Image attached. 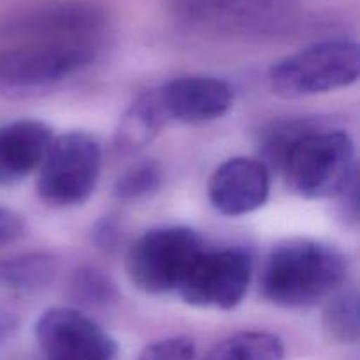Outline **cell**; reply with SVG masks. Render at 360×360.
Wrapping results in <instances>:
<instances>
[{"instance_id":"cell-5","label":"cell","mask_w":360,"mask_h":360,"mask_svg":"<svg viewBox=\"0 0 360 360\" xmlns=\"http://www.w3.org/2000/svg\"><path fill=\"white\" fill-rule=\"evenodd\" d=\"M360 76V51L355 41L329 39L309 44L269 69V84L285 98L329 94L354 84Z\"/></svg>"},{"instance_id":"cell-14","label":"cell","mask_w":360,"mask_h":360,"mask_svg":"<svg viewBox=\"0 0 360 360\" xmlns=\"http://www.w3.org/2000/svg\"><path fill=\"white\" fill-rule=\"evenodd\" d=\"M157 90H148L130 104L116 129L115 146L120 153H137L144 150L167 125Z\"/></svg>"},{"instance_id":"cell-13","label":"cell","mask_w":360,"mask_h":360,"mask_svg":"<svg viewBox=\"0 0 360 360\" xmlns=\"http://www.w3.org/2000/svg\"><path fill=\"white\" fill-rule=\"evenodd\" d=\"M53 143L48 123L16 120L0 127V186H14L41 167Z\"/></svg>"},{"instance_id":"cell-25","label":"cell","mask_w":360,"mask_h":360,"mask_svg":"<svg viewBox=\"0 0 360 360\" xmlns=\"http://www.w3.org/2000/svg\"><path fill=\"white\" fill-rule=\"evenodd\" d=\"M6 329H7V319L0 316V338H2V334L6 333Z\"/></svg>"},{"instance_id":"cell-16","label":"cell","mask_w":360,"mask_h":360,"mask_svg":"<svg viewBox=\"0 0 360 360\" xmlns=\"http://www.w3.org/2000/svg\"><path fill=\"white\" fill-rule=\"evenodd\" d=\"M285 345L276 334L246 330L218 343L202 360H283Z\"/></svg>"},{"instance_id":"cell-12","label":"cell","mask_w":360,"mask_h":360,"mask_svg":"<svg viewBox=\"0 0 360 360\" xmlns=\"http://www.w3.org/2000/svg\"><path fill=\"white\" fill-rule=\"evenodd\" d=\"M167 122L197 125L227 115L234 95L225 81L210 76H185L155 88Z\"/></svg>"},{"instance_id":"cell-15","label":"cell","mask_w":360,"mask_h":360,"mask_svg":"<svg viewBox=\"0 0 360 360\" xmlns=\"http://www.w3.org/2000/svg\"><path fill=\"white\" fill-rule=\"evenodd\" d=\"M58 260L49 253L0 259V288L13 292H35L48 287L56 276Z\"/></svg>"},{"instance_id":"cell-24","label":"cell","mask_w":360,"mask_h":360,"mask_svg":"<svg viewBox=\"0 0 360 360\" xmlns=\"http://www.w3.org/2000/svg\"><path fill=\"white\" fill-rule=\"evenodd\" d=\"M359 186H357V176L352 179L347 185V188L340 193V210L343 213L345 220L350 224H357L359 218Z\"/></svg>"},{"instance_id":"cell-17","label":"cell","mask_w":360,"mask_h":360,"mask_svg":"<svg viewBox=\"0 0 360 360\" xmlns=\"http://www.w3.org/2000/svg\"><path fill=\"white\" fill-rule=\"evenodd\" d=\"M329 125L322 118H297L288 122L274 123L273 127L264 132L260 139V153L264 157V164L267 167H283L288 151L299 143L304 136Z\"/></svg>"},{"instance_id":"cell-3","label":"cell","mask_w":360,"mask_h":360,"mask_svg":"<svg viewBox=\"0 0 360 360\" xmlns=\"http://www.w3.org/2000/svg\"><path fill=\"white\" fill-rule=\"evenodd\" d=\"M281 172L292 192L302 199L340 195L357 176L354 139L345 130L322 127L288 151Z\"/></svg>"},{"instance_id":"cell-8","label":"cell","mask_w":360,"mask_h":360,"mask_svg":"<svg viewBox=\"0 0 360 360\" xmlns=\"http://www.w3.org/2000/svg\"><path fill=\"white\" fill-rule=\"evenodd\" d=\"M253 274L252 253L239 246L204 248L176 294L193 308L236 309L248 292Z\"/></svg>"},{"instance_id":"cell-1","label":"cell","mask_w":360,"mask_h":360,"mask_svg":"<svg viewBox=\"0 0 360 360\" xmlns=\"http://www.w3.org/2000/svg\"><path fill=\"white\" fill-rule=\"evenodd\" d=\"M345 274L347 260L338 248L316 239H287L267 257L260 292L280 308H311L340 288Z\"/></svg>"},{"instance_id":"cell-18","label":"cell","mask_w":360,"mask_h":360,"mask_svg":"<svg viewBox=\"0 0 360 360\" xmlns=\"http://www.w3.org/2000/svg\"><path fill=\"white\" fill-rule=\"evenodd\" d=\"M70 295L81 306L108 308L120 297L115 281L95 267H81L70 278Z\"/></svg>"},{"instance_id":"cell-7","label":"cell","mask_w":360,"mask_h":360,"mask_svg":"<svg viewBox=\"0 0 360 360\" xmlns=\"http://www.w3.org/2000/svg\"><path fill=\"white\" fill-rule=\"evenodd\" d=\"M102 148L91 134L72 130L53 139L37 176V193L51 207L86 202L97 186Z\"/></svg>"},{"instance_id":"cell-21","label":"cell","mask_w":360,"mask_h":360,"mask_svg":"<svg viewBox=\"0 0 360 360\" xmlns=\"http://www.w3.org/2000/svg\"><path fill=\"white\" fill-rule=\"evenodd\" d=\"M195 345L186 336H172L155 341L143 350L137 360H193Z\"/></svg>"},{"instance_id":"cell-22","label":"cell","mask_w":360,"mask_h":360,"mask_svg":"<svg viewBox=\"0 0 360 360\" xmlns=\"http://www.w3.org/2000/svg\"><path fill=\"white\" fill-rule=\"evenodd\" d=\"M27 234V224L13 210L0 206V248L20 241Z\"/></svg>"},{"instance_id":"cell-10","label":"cell","mask_w":360,"mask_h":360,"mask_svg":"<svg viewBox=\"0 0 360 360\" xmlns=\"http://www.w3.org/2000/svg\"><path fill=\"white\" fill-rule=\"evenodd\" d=\"M35 338L46 360H115L116 341L94 319L74 308H51L39 316Z\"/></svg>"},{"instance_id":"cell-19","label":"cell","mask_w":360,"mask_h":360,"mask_svg":"<svg viewBox=\"0 0 360 360\" xmlns=\"http://www.w3.org/2000/svg\"><path fill=\"white\" fill-rule=\"evenodd\" d=\"M323 329L333 340L343 345H355L360 336L359 295L348 290L338 295L323 313Z\"/></svg>"},{"instance_id":"cell-6","label":"cell","mask_w":360,"mask_h":360,"mask_svg":"<svg viewBox=\"0 0 360 360\" xmlns=\"http://www.w3.org/2000/svg\"><path fill=\"white\" fill-rule=\"evenodd\" d=\"M204 248L202 238L185 225L151 229L130 245L125 257L127 276L144 294L178 292Z\"/></svg>"},{"instance_id":"cell-4","label":"cell","mask_w":360,"mask_h":360,"mask_svg":"<svg viewBox=\"0 0 360 360\" xmlns=\"http://www.w3.org/2000/svg\"><path fill=\"white\" fill-rule=\"evenodd\" d=\"M171 6L190 27L245 37L288 34L304 16L302 0H171Z\"/></svg>"},{"instance_id":"cell-11","label":"cell","mask_w":360,"mask_h":360,"mask_svg":"<svg viewBox=\"0 0 360 360\" xmlns=\"http://www.w3.org/2000/svg\"><path fill=\"white\" fill-rule=\"evenodd\" d=\"M269 167L259 158L236 157L218 165L207 185L214 210L224 217H245L269 199Z\"/></svg>"},{"instance_id":"cell-9","label":"cell","mask_w":360,"mask_h":360,"mask_svg":"<svg viewBox=\"0 0 360 360\" xmlns=\"http://www.w3.org/2000/svg\"><path fill=\"white\" fill-rule=\"evenodd\" d=\"M108 27L105 11L91 0H60L18 14L0 28L4 39L101 41Z\"/></svg>"},{"instance_id":"cell-2","label":"cell","mask_w":360,"mask_h":360,"mask_svg":"<svg viewBox=\"0 0 360 360\" xmlns=\"http://www.w3.org/2000/svg\"><path fill=\"white\" fill-rule=\"evenodd\" d=\"M101 41H34L0 53V94L35 97L95 62Z\"/></svg>"},{"instance_id":"cell-20","label":"cell","mask_w":360,"mask_h":360,"mask_svg":"<svg viewBox=\"0 0 360 360\" xmlns=\"http://www.w3.org/2000/svg\"><path fill=\"white\" fill-rule=\"evenodd\" d=\"M164 183V172L158 162L144 160L122 174L115 185V197L120 200H139L155 195Z\"/></svg>"},{"instance_id":"cell-23","label":"cell","mask_w":360,"mask_h":360,"mask_svg":"<svg viewBox=\"0 0 360 360\" xmlns=\"http://www.w3.org/2000/svg\"><path fill=\"white\" fill-rule=\"evenodd\" d=\"M94 241L104 252H112L120 243V227L118 221L112 217H105L95 224Z\"/></svg>"}]
</instances>
